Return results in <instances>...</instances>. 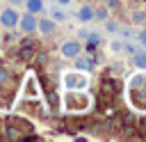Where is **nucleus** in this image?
Here are the masks:
<instances>
[{
	"instance_id": "8",
	"label": "nucleus",
	"mask_w": 146,
	"mask_h": 142,
	"mask_svg": "<svg viewBox=\"0 0 146 142\" xmlns=\"http://www.w3.org/2000/svg\"><path fill=\"white\" fill-rule=\"evenodd\" d=\"M139 66H146V55H137V60H135Z\"/></svg>"
},
{
	"instance_id": "2",
	"label": "nucleus",
	"mask_w": 146,
	"mask_h": 142,
	"mask_svg": "<svg viewBox=\"0 0 146 142\" xmlns=\"http://www.w3.org/2000/svg\"><path fill=\"white\" fill-rule=\"evenodd\" d=\"M62 53H64V57H75L80 53V44L78 41H68V44H64Z\"/></svg>"
},
{
	"instance_id": "5",
	"label": "nucleus",
	"mask_w": 146,
	"mask_h": 142,
	"mask_svg": "<svg viewBox=\"0 0 146 142\" xmlns=\"http://www.w3.org/2000/svg\"><path fill=\"white\" fill-rule=\"evenodd\" d=\"M43 5H41V0H27V9L30 11H39Z\"/></svg>"
},
{
	"instance_id": "6",
	"label": "nucleus",
	"mask_w": 146,
	"mask_h": 142,
	"mask_svg": "<svg viewBox=\"0 0 146 142\" xmlns=\"http://www.w3.org/2000/svg\"><path fill=\"white\" fill-rule=\"evenodd\" d=\"M91 16H94V11H91V9H89V7H84V9H82V11H80V18H84V21H89V18H91Z\"/></svg>"
},
{
	"instance_id": "10",
	"label": "nucleus",
	"mask_w": 146,
	"mask_h": 142,
	"mask_svg": "<svg viewBox=\"0 0 146 142\" xmlns=\"http://www.w3.org/2000/svg\"><path fill=\"white\" fill-rule=\"evenodd\" d=\"M78 66H80V69H87L89 62H87V60H78Z\"/></svg>"
},
{
	"instance_id": "4",
	"label": "nucleus",
	"mask_w": 146,
	"mask_h": 142,
	"mask_svg": "<svg viewBox=\"0 0 146 142\" xmlns=\"http://www.w3.org/2000/svg\"><path fill=\"white\" fill-rule=\"evenodd\" d=\"M39 27H41V30H43V32H46V34H50V32H52V30H55V25H52V23H50V21H41V23H39Z\"/></svg>"
},
{
	"instance_id": "7",
	"label": "nucleus",
	"mask_w": 146,
	"mask_h": 142,
	"mask_svg": "<svg viewBox=\"0 0 146 142\" xmlns=\"http://www.w3.org/2000/svg\"><path fill=\"white\" fill-rule=\"evenodd\" d=\"M66 82L71 85V82H75V78H71V76H68V78H66ZM78 85H80V87H84V78H78Z\"/></svg>"
},
{
	"instance_id": "11",
	"label": "nucleus",
	"mask_w": 146,
	"mask_h": 142,
	"mask_svg": "<svg viewBox=\"0 0 146 142\" xmlns=\"http://www.w3.org/2000/svg\"><path fill=\"white\" fill-rule=\"evenodd\" d=\"M139 41H141V44H146V32H141V34H139Z\"/></svg>"
},
{
	"instance_id": "9",
	"label": "nucleus",
	"mask_w": 146,
	"mask_h": 142,
	"mask_svg": "<svg viewBox=\"0 0 146 142\" xmlns=\"http://www.w3.org/2000/svg\"><path fill=\"white\" fill-rule=\"evenodd\" d=\"M52 18H57V21H64V14H62V11H52Z\"/></svg>"
},
{
	"instance_id": "1",
	"label": "nucleus",
	"mask_w": 146,
	"mask_h": 142,
	"mask_svg": "<svg viewBox=\"0 0 146 142\" xmlns=\"http://www.w3.org/2000/svg\"><path fill=\"white\" fill-rule=\"evenodd\" d=\"M0 21H2V25H5V27H14V25L18 23V14H16V11H11V9H7V11H2Z\"/></svg>"
},
{
	"instance_id": "12",
	"label": "nucleus",
	"mask_w": 146,
	"mask_h": 142,
	"mask_svg": "<svg viewBox=\"0 0 146 142\" xmlns=\"http://www.w3.org/2000/svg\"><path fill=\"white\" fill-rule=\"evenodd\" d=\"M59 2H62V5H68V0H59Z\"/></svg>"
},
{
	"instance_id": "3",
	"label": "nucleus",
	"mask_w": 146,
	"mask_h": 142,
	"mask_svg": "<svg viewBox=\"0 0 146 142\" xmlns=\"http://www.w3.org/2000/svg\"><path fill=\"white\" fill-rule=\"evenodd\" d=\"M21 27H23L25 32H32V30L36 27V21H34V16H32V14H25V16L21 18Z\"/></svg>"
}]
</instances>
